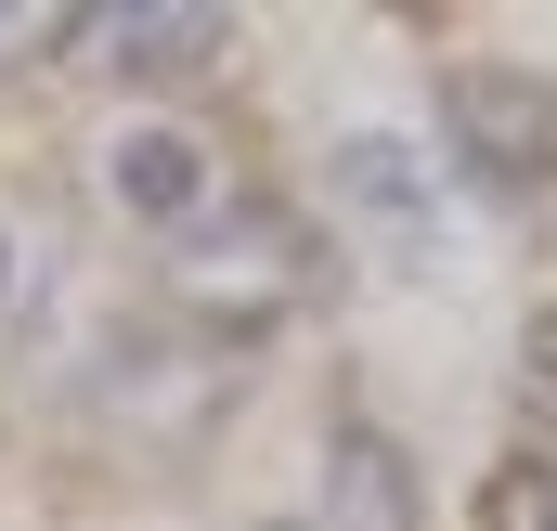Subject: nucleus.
<instances>
[{
  "instance_id": "f257e3e1",
  "label": "nucleus",
  "mask_w": 557,
  "mask_h": 531,
  "mask_svg": "<svg viewBox=\"0 0 557 531\" xmlns=\"http://www.w3.org/2000/svg\"><path fill=\"white\" fill-rule=\"evenodd\" d=\"M311 298V234L285 208H208L169 234V311L221 324V337H273Z\"/></svg>"
},
{
  "instance_id": "f03ea898",
  "label": "nucleus",
  "mask_w": 557,
  "mask_h": 531,
  "mask_svg": "<svg viewBox=\"0 0 557 531\" xmlns=\"http://www.w3.org/2000/svg\"><path fill=\"white\" fill-rule=\"evenodd\" d=\"M441 131H454L480 195L519 208V195L557 182V78H532V65H454L441 78Z\"/></svg>"
},
{
  "instance_id": "7ed1b4c3",
  "label": "nucleus",
  "mask_w": 557,
  "mask_h": 531,
  "mask_svg": "<svg viewBox=\"0 0 557 531\" xmlns=\"http://www.w3.org/2000/svg\"><path fill=\"white\" fill-rule=\"evenodd\" d=\"M78 52H91L104 78H195V65L234 52V13H221V0H91Z\"/></svg>"
},
{
  "instance_id": "20e7f679",
  "label": "nucleus",
  "mask_w": 557,
  "mask_h": 531,
  "mask_svg": "<svg viewBox=\"0 0 557 531\" xmlns=\"http://www.w3.org/2000/svg\"><path fill=\"white\" fill-rule=\"evenodd\" d=\"M311 531H416V467L389 428H324V480H311Z\"/></svg>"
},
{
  "instance_id": "39448f33",
  "label": "nucleus",
  "mask_w": 557,
  "mask_h": 531,
  "mask_svg": "<svg viewBox=\"0 0 557 531\" xmlns=\"http://www.w3.org/2000/svg\"><path fill=\"white\" fill-rule=\"evenodd\" d=\"M324 195H337V208H363L389 247H428V234H441L428 156H416V143H389V131H350V143H337V156H324Z\"/></svg>"
},
{
  "instance_id": "423d86ee",
  "label": "nucleus",
  "mask_w": 557,
  "mask_h": 531,
  "mask_svg": "<svg viewBox=\"0 0 557 531\" xmlns=\"http://www.w3.org/2000/svg\"><path fill=\"white\" fill-rule=\"evenodd\" d=\"M104 195L131 221H156V234L208 221V156H195V131H117L104 143Z\"/></svg>"
},
{
  "instance_id": "0eeeda50",
  "label": "nucleus",
  "mask_w": 557,
  "mask_h": 531,
  "mask_svg": "<svg viewBox=\"0 0 557 531\" xmlns=\"http://www.w3.org/2000/svg\"><path fill=\"white\" fill-rule=\"evenodd\" d=\"M78 26H91V13H39V0H26V13H0V65H39V52H78Z\"/></svg>"
},
{
  "instance_id": "6e6552de",
  "label": "nucleus",
  "mask_w": 557,
  "mask_h": 531,
  "mask_svg": "<svg viewBox=\"0 0 557 531\" xmlns=\"http://www.w3.org/2000/svg\"><path fill=\"white\" fill-rule=\"evenodd\" d=\"M493 531H557V480L545 467H506L493 480Z\"/></svg>"
},
{
  "instance_id": "1a4fd4ad",
  "label": "nucleus",
  "mask_w": 557,
  "mask_h": 531,
  "mask_svg": "<svg viewBox=\"0 0 557 531\" xmlns=\"http://www.w3.org/2000/svg\"><path fill=\"white\" fill-rule=\"evenodd\" d=\"M532 390L557 402V324H532Z\"/></svg>"
},
{
  "instance_id": "9d476101",
  "label": "nucleus",
  "mask_w": 557,
  "mask_h": 531,
  "mask_svg": "<svg viewBox=\"0 0 557 531\" xmlns=\"http://www.w3.org/2000/svg\"><path fill=\"white\" fill-rule=\"evenodd\" d=\"M273 531H311V519H273Z\"/></svg>"
},
{
  "instance_id": "9b49d317",
  "label": "nucleus",
  "mask_w": 557,
  "mask_h": 531,
  "mask_svg": "<svg viewBox=\"0 0 557 531\" xmlns=\"http://www.w3.org/2000/svg\"><path fill=\"white\" fill-rule=\"evenodd\" d=\"M0 272H13V260H0Z\"/></svg>"
}]
</instances>
